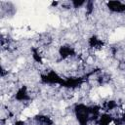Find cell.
<instances>
[{
	"instance_id": "cell-2",
	"label": "cell",
	"mask_w": 125,
	"mask_h": 125,
	"mask_svg": "<svg viewBox=\"0 0 125 125\" xmlns=\"http://www.w3.org/2000/svg\"><path fill=\"white\" fill-rule=\"evenodd\" d=\"M119 119H120L121 123H122L123 125H125V109H123L122 113H121L120 116H119Z\"/></svg>"
},
{
	"instance_id": "cell-1",
	"label": "cell",
	"mask_w": 125,
	"mask_h": 125,
	"mask_svg": "<svg viewBox=\"0 0 125 125\" xmlns=\"http://www.w3.org/2000/svg\"><path fill=\"white\" fill-rule=\"evenodd\" d=\"M105 11L111 16H125V1L112 0L104 2Z\"/></svg>"
}]
</instances>
